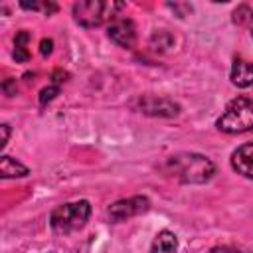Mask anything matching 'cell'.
<instances>
[{
    "label": "cell",
    "instance_id": "cell-4",
    "mask_svg": "<svg viewBox=\"0 0 253 253\" xmlns=\"http://www.w3.org/2000/svg\"><path fill=\"white\" fill-rule=\"evenodd\" d=\"M91 215V204L87 200L77 202H65L51 210L49 213V225L55 233H71L81 229Z\"/></svg>",
    "mask_w": 253,
    "mask_h": 253
},
{
    "label": "cell",
    "instance_id": "cell-11",
    "mask_svg": "<svg viewBox=\"0 0 253 253\" xmlns=\"http://www.w3.org/2000/svg\"><path fill=\"white\" fill-rule=\"evenodd\" d=\"M178 251V237L170 229H162L150 243V253H176Z\"/></svg>",
    "mask_w": 253,
    "mask_h": 253
},
{
    "label": "cell",
    "instance_id": "cell-18",
    "mask_svg": "<svg viewBox=\"0 0 253 253\" xmlns=\"http://www.w3.org/2000/svg\"><path fill=\"white\" fill-rule=\"evenodd\" d=\"M208 253H249V251L239 245H217V247H211Z\"/></svg>",
    "mask_w": 253,
    "mask_h": 253
},
{
    "label": "cell",
    "instance_id": "cell-20",
    "mask_svg": "<svg viewBox=\"0 0 253 253\" xmlns=\"http://www.w3.org/2000/svg\"><path fill=\"white\" fill-rule=\"evenodd\" d=\"M67 77H69V73H67V71H63V69H55V71L51 73V83L61 87V85L67 81Z\"/></svg>",
    "mask_w": 253,
    "mask_h": 253
},
{
    "label": "cell",
    "instance_id": "cell-12",
    "mask_svg": "<svg viewBox=\"0 0 253 253\" xmlns=\"http://www.w3.org/2000/svg\"><path fill=\"white\" fill-rule=\"evenodd\" d=\"M174 43H176V38L168 30H156L148 40V47L154 53H166L174 47Z\"/></svg>",
    "mask_w": 253,
    "mask_h": 253
},
{
    "label": "cell",
    "instance_id": "cell-16",
    "mask_svg": "<svg viewBox=\"0 0 253 253\" xmlns=\"http://www.w3.org/2000/svg\"><path fill=\"white\" fill-rule=\"evenodd\" d=\"M59 91H61V87L59 85H49V87H43L42 91H40V105L43 107V105H47V103H51L57 95H59Z\"/></svg>",
    "mask_w": 253,
    "mask_h": 253
},
{
    "label": "cell",
    "instance_id": "cell-15",
    "mask_svg": "<svg viewBox=\"0 0 253 253\" xmlns=\"http://www.w3.org/2000/svg\"><path fill=\"white\" fill-rule=\"evenodd\" d=\"M20 6L24 10H34V12H42L43 16H51L59 10V6L55 2H49V0H42V2H20Z\"/></svg>",
    "mask_w": 253,
    "mask_h": 253
},
{
    "label": "cell",
    "instance_id": "cell-7",
    "mask_svg": "<svg viewBox=\"0 0 253 253\" xmlns=\"http://www.w3.org/2000/svg\"><path fill=\"white\" fill-rule=\"evenodd\" d=\"M107 36L119 47L130 49L136 43V26L130 18H117L107 26Z\"/></svg>",
    "mask_w": 253,
    "mask_h": 253
},
{
    "label": "cell",
    "instance_id": "cell-3",
    "mask_svg": "<svg viewBox=\"0 0 253 253\" xmlns=\"http://www.w3.org/2000/svg\"><path fill=\"white\" fill-rule=\"evenodd\" d=\"M125 4L115 0H81L73 4L71 12H73V20L81 28H99L105 22L111 24L113 20H117Z\"/></svg>",
    "mask_w": 253,
    "mask_h": 253
},
{
    "label": "cell",
    "instance_id": "cell-22",
    "mask_svg": "<svg viewBox=\"0 0 253 253\" xmlns=\"http://www.w3.org/2000/svg\"><path fill=\"white\" fill-rule=\"evenodd\" d=\"M0 130H2V140H0V148H4L6 144H8V138H10V125H2L0 126Z\"/></svg>",
    "mask_w": 253,
    "mask_h": 253
},
{
    "label": "cell",
    "instance_id": "cell-6",
    "mask_svg": "<svg viewBox=\"0 0 253 253\" xmlns=\"http://www.w3.org/2000/svg\"><path fill=\"white\" fill-rule=\"evenodd\" d=\"M148 210H150V200L146 196H130V198H123V200H117L115 204H111L107 213L113 223H121L130 217H136L140 213H146Z\"/></svg>",
    "mask_w": 253,
    "mask_h": 253
},
{
    "label": "cell",
    "instance_id": "cell-23",
    "mask_svg": "<svg viewBox=\"0 0 253 253\" xmlns=\"http://www.w3.org/2000/svg\"><path fill=\"white\" fill-rule=\"evenodd\" d=\"M251 36H253V26H251Z\"/></svg>",
    "mask_w": 253,
    "mask_h": 253
},
{
    "label": "cell",
    "instance_id": "cell-19",
    "mask_svg": "<svg viewBox=\"0 0 253 253\" xmlns=\"http://www.w3.org/2000/svg\"><path fill=\"white\" fill-rule=\"evenodd\" d=\"M2 91H4V95H8V97H14V95L18 93V85H16V79H14V77H8V79H4V81H2Z\"/></svg>",
    "mask_w": 253,
    "mask_h": 253
},
{
    "label": "cell",
    "instance_id": "cell-1",
    "mask_svg": "<svg viewBox=\"0 0 253 253\" xmlns=\"http://www.w3.org/2000/svg\"><path fill=\"white\" fill-rule=\"evenodd\" d=\"M158 170L180 184H206L215 174V164L200 152H176L164 158Z\"/></svg>",
    "mask_w": 253,
    "mask_h": 253
},
{
    "label": "cell",
    "instance_id": "cell-5",
    "mask_svg": "<svg viewBox=\"0 0 253 253\" xmlns=\"http://www.w3.org/2000/svg\"><path fill=\"white\" fill-rule=\"evenodd\" d=\"M128 107L146 117H164V119L178 117L182 111V107L166 95H136L128 101Z\"/></svg>",
    "mask_w": 253,
    "mask_h": 253
},
{
    "label": "cell",
    "instance_id": "cell-8",
    "mask_svg": "<svg viewBox=\"0 0 253 253\" xmlns=\"http://www.w3.org/2000/svg\"><path fill=\"white\" fill-rule=\"evenodd\" d=\"M231 168L247 180H253V142H245L231 152Z\"/></svg>",
    "mask_w": 253,
    "mask_h": 253
},
{
    "label": "cell",
    "instance_id": "cell-14",
    "mask_svg": "<svg viewBox=\"0 0 253 253\" xmlns=\"http://www.w3.org/2000/svg\"><path fill=\"white\" fill-rule=\"evenodd\" d=\"M231 22L235 26H253V8L249 4H239L231 14Z\"/></svg>",
    "mask_w": 253,
    "mask_h": 253
},
{
    "label": "cell",
    "instance_id": "cell-9",
    "mask_svg": "<svg viewBox=\"0 0 253 253\" xmlns=\"http://www.w3.org/2000/svg\"><path fill=\"white\" fill-rule=\"evenodd\" d=\"M229 79L235 87L239 89H247L253 85V61L243 59V57H235L231 63V71H229Z\"/></svg>",
    "mask_w": 253,
    "mask_h": 253
},
{
    "label": "cell",
    "instance_id": "cell-10",
    "mask_svg": "<svg viewBox=\"0 0 253 253\" xmlns=\"http://www.w3.org/2000/svg\"><path fill=\"white\" fill-rule=\"evenodd\" d=\"M30 174V168L26 164H22L20 160L4 154L0 156V178L8 180V178H26Z\"/></svg>",
    "mask_w": 253,
    "mask_h": 253
},
{
    "label": "cell",
    "instance_id": "cell-17",
    "mask_svg": "<svg viewBox=\"0 0 253 253\" xmlns=\"http://www.w3.org/2000/svg\"><path fill=\"white\" fill-rule=\"evenodd\" d=\"M166 6H168L170 10H174L178 18H186V16H188V14H192V10H194V6H192V4H188V2H174V4H172V2H168Z\"/></svg>",
    "mask_w": 253,
    "mask_h": 253
},
{
    "label": "cell",
    "instance_id": "cell-13",
    "mask_svg": "<svg viewBox=\"0 0 253 253\" xmlns=\"http://www.w3.org/2000/svg\"><path fill=\"white\" fill-rule=\"evenodd\" d=\"M28 42H30V32L28 30H20L14 38V59L20 61V63H26L30 61L32 53L28 51Z\"/></svg>",
    "mask_w": 253,
    "mask_h": 253
},
{
    "label": "cell",
    "instance_id": "cell-21",
    "mask_svg": "<svg viewBox=\"0 0 253 253\" xmlns=\"http://www.w3.org/2000/svg\"><path fill=\"white\" fill-rule=\"evenodd\" d=\"M51 51H53V40H51V38H43V40L40 42V53H42L43 57H47Z\"/></svg>",
    "mask_w": 253,
    "mask_h": 253
},
{
    "label": "cell",
    "instance_id": "cell-2",
    "mask_svg": "<svg viewBox=\"0 0 253 253\" xmlns=\"http://www.w3.org/2000/svg\"><path fill=\"white\" fill-rule=\"evenodd\" d=\"M215 126L227 134H239L253 128V93H243L231 99L221 117L215 121Z\"/></svg>",
    "mask_w": 253,
    "mask_h": 253
}]
</instances>
